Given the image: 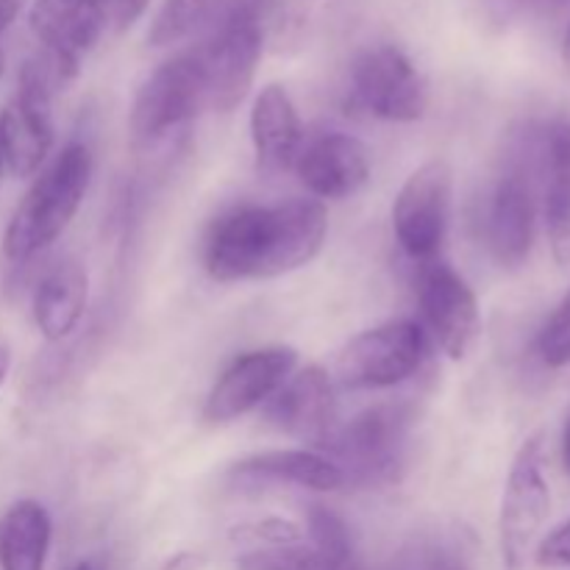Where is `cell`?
Instances as JSON below:
<instances>
[{"label":"cell","mask_w":570,"mask_h":570,"mask_svg":"<svg viewBox=\"0 0 570 570\" xmlns=\"http://www.w3.org/2000/svg\"><path fill=\"white\" fill-rule=\"evenodd\" d=\"M568 50H570V28H568Z\"/></svg>","instance_id":"cell-37"},{"label":"cell","mask_w":570,"mask_h":570,"mask_svg":"<svg viewBox=\"0 0 570 570\" xmlns=\"http://www.w3.org/2000/svg\"><path fill=\"white\" fill-rule=\"evenodd\" d=\"M3 72H6V56L3 50H0V78H3Z\"/></svg>","instance_id":"cell-33"},{"label":"cell","mask_w":570,"mask_h":570,"mask_svg":"<svg viewBox=\"0 0 570 570\" xmlns=\"http://www.w3.org/2000/svg\"><path fill=\"white\" fill-rule=\"evenodd\" d=\"M306 534H309L312 546L334 562L340 570H348L354 560V546H351V532L345 527L343 518L337 512L326 510V507H312L306 515Z\"/></svg>","instance_id":"cell-23"},{"label":"cell","mask_w":570,"mask_h":570,"mask_svg":"<svg viewBox=\"0 0 570 570\" xmlns=\"http://www.w3.org/2000/svg\"><path fill=\"white\" fill-rule=\"evenodd\" d=\"M295 371H298V351L289 345H271L237 356L206 395L204 417L209 423H232L259 410Z\"/></svg>","instance_id":"cell-11"},{"label":"cell","mask_w":570,"mask_h":570,"mask_svg":"<svg viewBox=\"0 0 570 570\" xmlns=\"http://www.w3.org/2000/svg\"><path fill=\"white\" fill-rule=\"evenodd\" d=\"M534 562L546 570L570 568V518L534 549Z\"/></svg>","instance_id":"cell-28"},{"label":"cell","mask_w":570,"mask_h":570,"mask_svg":"<svg viewBox=\"0 0 570 570\" xmlns=\"http://www.w3.org/2000/svg\"><path fill=\"white\" fill-rule=\"evenodd\" d=\"M543 170V215L551 256L557 265H570V122H554L540 137Z\"/></svg>","instance_id":"cell-19"},{"label":"cell","mask_w":570,"mask_h":570,"mask_svg":"<svg viewBox=\"0 0 570 570\" xmlns=\"http://www.w3.org/2000/svg\"><path fill=\"white\" fill-rule=\"evenodd\" d=\"M89 298L87 267L78 259H65L50 267L33 293V323L50 343L70 337L81 323Z\"/></svg>","instance_id":"cell-20"},{"label":"cell","mask_w":570,"mask_h":570,"mask_svg":"<svg viewBox=\"0 0 570 570\" xmlns=\"http://www.w3.org/2000/svg\"><path fill=\"white\" fill-rule=\"evenodd\" d=\"M267 421L287 438L323 445L334 434V382L321 365L298 367L267 401Z\"/></svg>","instance_id":"cell-15"},{"label":"cell","mask_w":570,"mask_h":570,"mask_svg":"<svg viewBox=\"0 0 570 570\" xmlns=\"http://www.w3.org/2000/svg\"><path fill=\"white\" fill-rule=\"evenodd\" d=\"M150 0H98L100 20H104V31L122 33L145 14Z\"/></svg>","instance_id":"cell-27"},{"label":"cell","mask_w":570,"mask_h":570,"mask_svg":"<svg viewBox=\"0 0 570 570\" xmlns=\"http://www.w3.org/2000/svg\"><path fill=\"white\" fill-rule=\"evenodd\" d=\"M83 570H104V568H98V566H92V562H87V568Z\"/></svg>","instance_id":"cell-35"},{"label":"cell","mask_w":570,"mask_h":570,"mask_svg":"<svg viewBox=\"0 0 570 570\" xmlns=\"http://www.w3.org/2000/svg\"><path fill=\"white\" fill-rule=\"evenodd\" d=\"M83 568H87V562H81V566H76L72 570H83Z\"/></svg>","instance_id":"cell-36"},{"label":"cell","mask_w":570,"mask_h":570,"mask_svg":"<svg viewBox=\"0 0 570 570\" xmlns=\"http://www.w3.org/2000/svg\"><path fill=\"white\" fill-rule=\"evenodd\" d=\"M421 312L440 348L454 362L468 360L482 334V309L471 284L443 262H426L421 271Z\"/></svg>","instance_id":"cell-12"},{"label":"cell","mask_w":570,"mask_h":570,"mask_svg":"<svg viewBox=\"0 0 570 570\" xmlns=\"http://www.w3.org/2000/svg\"><path fill=\"white\" fill-rule=\"evenodd\" d=\"M488 248L501 267H521L538 234V195L527 167H510L493 187L488 204Z\"/></svg>","instance_id":"cell-14"},{"label":"cell","mask_w":570,"mask_h":570,"mask_svg":"<svg viewBox=\"0 0 570 570\" xmlns=\"http://www.w3.org/2000/svg\"><path fill=\"white\" fill-rule=\"evenodd\" d=\"M92 178V150L70 142L33 178L28 193L11 212L3 234V254L9 262H28L56 243L83 204Z\"/></svg>","instance_id":"cell-2"},{"label":"cell","mask_w":570,"mask_h":570,"mask_svg":"<svg viewBox=\"0 0 570 570\" xmlns=\"http://www.w3.org/2000/svg\"><path fill=\"white\" fill-rule=\"evenodd\" d=\"M326 234L328 215L317 198L239 206L209 228L204 267L220 284L287 276L321 254Z\"/></svg>","instance_id":"cell-1"},{"label":"cell","mask_w":570,"mask_h":570,"mask_svg":"<svg viewBox=\"0 0 570 570\" xmlns=\"http://www.w3.org/2000/svg\"><path fill=\"white\" fill-rule=\"evenodd\" d=\"M562 462H566V468L570 471V421L566 426V434H562Z\"/></svg>","instance_id":"cell-32"},{"label":"cell","mask_w":570,"mask_h":570,"mask_svg":"<svg viewBox=\"0 0 570 570\" xmlns=\"http://www.w3.org/2000/svg\"><path fill=\"white\" fill-rule=\"evenodd\" d=\"M351 95L362 111L387 122H415L429 109L426 78L395 45H373L356 56Z\"/></svg>","instance_id":"cell-9"},{"label":"cell","mask_w":570,"mask_h":570,"mask_svg":"<svg viewBox=\"0 0 570 570\" xmlns=\"http://www.w3.org/2000/svg\"><path fill=\"white\" fill-rule=\"evenodd\" d=\"M371 150L351 134H323L301 148L295 173L317 200H343L371 181Z\"/></svg>","instance_id":"cell-16"},{"label":"cell","mask_w":570,"mask_h":570,"mask_svg":"<svg viewBox=\"0 0 570 570\" xmlns=\"http://www.w3.org/2000/svg\"><path fill=\"white\" fill-rule=\"evenodd\" d=\"M206 111V83L204 70L195 50L178 53L156 67L131 106V134L137 142L154 145L187 126Z\"/></svg>","instance_id":"cell-8"},{"label":"cell","mask_w":570,"mask_h":570,"mask_svg":"<svg viewBox=\"0 0 570 570\" xmlns=\"http://www.w3.org/2000/svg\"><path fill=\"white\" fill-rule=\"evenodd\" d=\"M454 170L445 159H432L417 167L393 204V232L404 254L417 262H434L449 234Z\"/></svg>","instance_id":"cell-10"},{"label":"cell","mask_w":570,"mask_h":570,"mask_svg":"<svg viewBox=\"0 0 570 570\" xmlns=\"http://www.w3.org/2000/svg\"><path fill=\"white\" fill-rule=\"evenodd\" d=\"M28 22L42 42V59L50 65L56 83L72 81L83 56L106 33L98 0H33Z\"/></svg>","instance_id":"cell-13"},{"label":"cell","mask_w":570,"mask_h":570,"mask_svg":"<svg viewBox=\"0 0 570 570\" xmlns=\"http://www.w3.org/2000/svg\"><path fill=\"white\" fill-rule=\"evenodd\" d=\"M206 566H209V557L200 551H178V554L167 557L161 570H206Z\"/></svg>","instance_id":"cell-29"},{"label":"cell","mask_w":570,"mask_h":570,"mask_svg":"<svg viewBox=\"0 0 570 570\" xmlns=\"http://www.w3.org/2000/svg\"><path fill=\"white\" fill-rule=\"evenodd\" d=\"M265 17L267 0H234L217 31L195 48L209 111H234L248 98L265 50Z\"/></svg>","instance_id":"cell-3"},{"label":"cell","mask_w":570,"mask_h":570,"mask_svg":"<svg viewBox=\"0 0 570 570\" xmlns=\"http://www.w3.org/2000/svg\"><path fill=\"white\" fill-rule=\"evenodd\" d=\"M56 78L45 59L26 61L20 70L14 98L0 115V145H3L6 170L14 178H31L53 148V95Z\"/></svg>","instance_id":"cell-7"},{"label":"cell","mask_w":570,"mask_h":570,"mask_svg":"<svg viewBox=\"0 0 570 570\" xmlns=\"http://www.w3.org/2000/svg\"><path fill=\"white\" fill-rule=\"evenodd\" d=\"M423 356V328L415 321H387L356 334L340 351L332 382L345 390H387L415 376Z\"/></svg>","instance_id":"cell-5"},{"label":"cell","mask_w":570,"mask_h":570,"mask_svg":"<svg viewBox=\"0 0 570 570\" xmlns=\"http://www.w3.org/2000/svg\"><path fill=\"white\" fill-rule=\"evenodd\" d=\"M239 570H340L315 546L295 543L276 549H254L237 560Z\"/></svg>","instance_id":"cell-24"},{"label":"cell","mask_w":570,"mask_h":570,"mask_svg":"<svg viewBox=\"0 0 570 570\" xmlns=\"http://www.w3.org/2000/svg\"><path fill=\"white\" fill-rule=\"evenodd\" d=\"M232 479L237 484H293L315 493H334L345 488V476L328 456L309 449H284L254 454L232 468Z\"/></svg>","instance_id":"cell-18"},{"label":"cell","mask_w":570,"mask_h":570,"mask_svg":"<svg viewBox=\"0 0 570 570\" xmlns=\"http://www.w3.org/2000/svg\"><path fill=\"white\" fill-rule=\"evenodd\" d=\"M220 6L223 0H165L161 9L156 11L154 22H150L148 45L170 48V45L193 37L198 28H204L217 14Z\"/></svg>","instance_id":"cell-22"},{"label":"cell","mask_w":570,"mask_h":570,"mask_svg":"<svg viewBox=\"0 0 570 570\" xmlns=\"http://www.w3.org/2000/svg\"><path fill=\"white\" fill-rule=\"evenodd\" d=\"M306 532L301 523L289 521V518H262V521L243 523V527L232 529L234 543H254L262 549H276V546H295L304 543Z\"/></svg>","instance_id":"cell-25"},{"label":"cell","mask_w":570,"mask_h":570,"mask_svg":"<svg viewBox=\"0 0 570 570\" xmlns=\"http://www.w3.org/2000/svg\"><path fill=\"white\" fill-rule=\"evenodd\" d=\"M53 523L39 501L22 499L0 518V570H45Z\"/></svg>","instance_id":"cell-21"},{"label":"cell","mask_w":570,"mask_h":570,"mask_svg":"<svg viewBox=\"0 0 570 570\" xmlns=\"http://www.w3.org/2000/svg\"><path fill=\"white\" fill-rule=\"evenodd\" d=\"M250 142L259 170L282 173L295 167V159L306 145V131L293 98L282 83H267L256 95L250 109Z\"/></svg>","instance_id":"cell-17"},{"label":"cell","mask_w":570,"mask_h":570,"mask_svg":"<svg viewBox=\"0 0 570 570\" xmlns=\"http://www.w3.org/2000/svg\"><path fill=\"white\" fill-rule=\"evenodd\" d=\"M551 512V488L546 476L543 434H532L518 449L504 484L499 515L501 560L507 570H521L534 551L540 529Z\"/></svg>","instance_id":"cell-6"},{"label":"cell","mask_w":570,"mask_h":570,"mask_svg":"<svg viewBox=\"0 0 570 570\" xmlns=\"http://www.w3.org/2000/svg\"><path fill=\"white\" fill-rule=\"evenodd\" d=\"M28 0H0V33L6 31V28H11V22L20 17V11L26 9Z\"/></svg>","instance_id":"cell-30"},{"label":"cell","mask_w":570,"mask_h":570,"mask_svg":"<svg viewBox=\"0 0 570 570\" xmlns=\"http://www.w3.org/2000/svg\"><path fill=\"white\" fill-rule=\"evenodd\" d=\"M6 170V156H3V145H0V173Z\"/></svg>","instance_id":"cell-34"},{"label":"cell","mask_w":570,"mask_h":570,"mask_svg":"<svg viewBox=\"0 0 570 570\" xmlns=\"http://www.w3.org/2000/svg\"><path fill=\"white\" fill-rule=\"evenodd\" d=\"M9 371H11V351L6 348V345H0V387H3L6 379H9Z\"/></svg>","instance_id":"cell-31"},{"label":"cell","mask_w":570,"mask_h":570,"mask_svg":"<svg viewBox=\"0 0 570 570\" xmlns=\"http://www.w3.org/2000/svg\"><path fill=\"white\" fill-rule=\"evenodd\" d=\"M410 412L404 406L384 404L360 412L343 429H334L326 449L334 465L343 471L345 484L395 482L404 468Z\"/></svg>","instance_id":"cell-4"},{"label":"cell","mask_w":570,"mask_h":570,"mask_svg":"<svg viewBox=\"0 0 570 570\" xmlns=\"http://www.w3.org/2000/svg\"><path fill=\"white\" fill-rule=\"evenodd\" d=\"M538 351L549 367L570 365V287L554 315L543 326V332H540Z\"/></svg>","instance_id":"cell-26"}]
</instances>
